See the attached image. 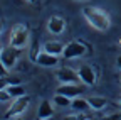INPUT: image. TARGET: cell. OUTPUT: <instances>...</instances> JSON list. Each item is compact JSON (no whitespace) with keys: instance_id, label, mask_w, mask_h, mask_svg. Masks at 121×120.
Segmentation results:
<instances>
[{"instance_id":"cell-24","label":"cell","mask_w":121,"mask_h":120,"mask_svg":"<svg viewBox=\"0 0 121 120\" xmlns=\"http://www.w3.org/2000/svg\"><path fill=\"white\" fill-rule=\"evenodd\" d=\"M118 107H119V110H121V98H119V101H118Z\"/></svg>"},{"instance_id":"cell-10","label":"cell","mask_w":121,"mask_h":120,"mask_svg":"<svg viewBox=\"0 0 121 120\" xmlns=\"http://www.w3.org/2000/svg\"><path fill=\"white\" fill-rule=\"evenodd\" d=\"M79 80L84 83V85H87V86H91V85H94L96 83V73H94V69L91 68V66H81L79 68Z\"/></svg>"},{"instance_id":"cell-26","label":"cell","mask_w":121,"mask_h":120,"mask_svg":"<svg viewBox=\"0 0 121 120\" xmlns=\"http://www.w3.org/2000/svg\"><path fill=\"white\" fill-rule=\"evenodd\" d=\"M29 2H30V0H29Z\"/></svg>"},{"instance_id":"cell-4","label":"cell","mask_w":121,"mask_h":120,"mask_svg":"<svg viewBox=\"0 0 121 120\" xmlns=\"http://www.w3.org/2000/svg\"><path fill=\"white\" fill-rule=\"evenodd\" d=\"M87 53V48L86 44L79 42V41H71L66 44L64 48V53H62V58L64 59H74V58H81Z\"/></svg>"},{"instance_id":"cell-14","label":"cell","mask_w":121,"mask_h":120,"mask_svg":"<svg viewBox=\"0 0 121 120\" xmlns=\"http://www.w3.org/2000/svg\"><path fill=\"white\" fill-rule=\"evenodd\" d=\"M71 107H72L76 112H78V113H79V112L82 113V112H86L87 108H91V107H89V101H87V100H84V98H81V96L74 98V100H72V103H71Z\"/></svg>"},{"instance_id":"cell-16","label":"cell","mask_w":121,"mask_h":120,"mask_svg":"<svg viewBox=\"0 0 121 120\" xmlns=\"http://www.w3.org/2000/svg\"><path fill=\"white\" fill-rule=\"evenodd\" d=\"M56 105H59V107H71V103H72V98H69V96H66V95H60V93H57L56 96H54V100H52Z\"/></svg>"},{"instance_id":"cell-20","label":"cell","mask_w":121,"mask_h":120,"mask_svg":"<svg viewBox=\"0 0 121 120\" xmlns=\"http://www.w3.org/2000/svg\"><path fill=\"white\" fill-rule=\"evenodd\" d=\"M64 120H87L84 115H81V113H78V115H67Z\"/></svg>"},{"instance_id":"cell-23","label":"cell","mask_w":121,"mask_h":120,"mask_svg":"<svg viewBox=\"0 0 121 120\" xmlns=\"http://www.w3.org/2000/svg\"><path fill=\"white\" fill-rule=\"evenodd\" d=\"M2 31H4V22L0 20V32H2Z\"/></svg>"},{"instance_id":"cell-19","label":"cell","mask_w":121,"mask_h":120,"mask_svg":"<svg viewBox=\"0 0 121 120\" xmlns=\"http://www.w3.org/2000/svg\"><path fill=\"white\" fill-rule=\"evenodd\" d=\"M4 76H9V68L0 61V78H4Z\"/></svg>"},{"instance_id":"cell-11","label":"cell","mask_w":121,"mask_h":120,"mask_svg":"<svg viewBox=\"0 0 121 120\" xmlns=\"http://www.w3.org/2000/svg\"><path fill=\"white\" fill-rule=\"evenodd\" d=\"M54 117V108L49 100H42L37 110V120H49Z\"/></svg>"},{"instance_id":"cell-15","label":"cell","mask_w":121,"mask_h":120,"mask_svg":"<svg viewBox=\"0 0 121 120\" xmlns=\"http://www.w3.org/2000/svg\"><path fill=\"white\" fill-rule=\"evenodd\" d=\"M7 91H9V95L12 96V100H15V98H20V96H24L25 95V88L19 83V85H10L9 88H5Z\"/></svg>"},{"instance_id":"cell-5","label":"cell","mask_w":121,"mask_h":120,"mask_svg":"<svg viewBox=\"0 0 121 120\" xmlns=\"http://www.w3.org/2000/svg\"><path fill=\"white\" fill-rule=\"evenodd\" d=\"M19 54H20V49L13 48V46L4 48L2 53H0V61H2L9 69H12V68L15 66V63L19 61Z\"/></svg>"},{"instance_id":"cell-12","label":"cell","mask_w":121,"mask_h":120,"mask_svg":"<svg viewBox=\"0 0 121 120\" xmlns=\"http://www.w3.org/2000/svg\"><path fill=\"white\" fill-rule=\"evenodd\" d=\"M64 48L66 46H64L62 42H59V41H47V42H44L42 51L49 53V54H54V56H62Z\"/></svg>"},{"instance_id":"cell-7","label":"cell","mask_w":121,"mask_h":120,"mask_svg":"<svg viewBox=\"0 0 121 120\" xmlns=\"http://www.w3.org/2000/svg\"><path fill=\"white\" fill-rule=\"evenodd\" d=\"M84 91V86L78 85V83H67V85H60L57 88V93L60 95H66L69 98H78L81 93Z\"/></svg>"},{"instance_id":"cell-9","label":"cell","mask_w":121,"mask_h":120,"mask_svg":"<svg viewBox=\"0 0 121 120\" xmlns=\"http://www.w3.org/2000/svg\"><path fill=\"white\" fill-rule=\"evenodd\" d=\"M35 63L39 66H44V68H52L59 63V56H54V54H49V53L42 51L35 56Z\"/></svg>"},{"instance_id":"cell-8","label":"cell","mask_w":121,"mask_h":120,"mask_svg":"<svg viewBox=\"0 0 121 120\" xmlns=\"http://www.w3.org/2000/svg\"><path fill=\"white\" fill-rule=\"evenodd\" d=\"M64 29H66V20H64L62 17H59V15L49 17V20H47V31H49L51 34L59 36V34L64 32Z\"/></svg>"},{"instance_id":"cell-22","label":"cell","mask_w":121,"mask_h":120,"mask_svg":"<svg viewBox=\"0 0 121 120\" xmlns=\"http://www.w3.org/2000/svg\"><path fill=\"white\" fill-rule=\"evenodd\" d=\"M116 64H118V68L121 69V54H119V56L116 58Z\"/></svg>"},{"instance_id":"cell-18","label":"cell","mask_w":121,"mask_h":120,"mask_svg":"<svg viewBox=\"0 0 121 120\" xmlns=\"http://www.w3.org/2000/svg\"><path fill=\"white\" fill-rule=\"evenodd\" d=\"M9 100H12L9 91H7V90H0V101H9Z\"/></svg>"},{"instance_id":"cell-21","label":"cell","mask_w":121,"mask_h":120,"mask_svg":"<svg viewBox=\"0 0 121 120\" xmlns=\"http://www.w3.org/2000/svg\"><path fill=\"white\" fill-rule=\"evenodd\" d=\"M103 120H121V117H119L118 113H111V115H108V117H104Z\"/></svg>"},{"instance_id":"cell-13","label":"cell","mask_w":121,"mask_h":120,"mask_svg":"<svg viewBox=\"0 0 121 120\" xmlns=\"http://www.w3.org/2000/svg\"><path fill=\"white\" fill-rule=\"evenodd\" d=\"M87 101H89V107L93 110H103L106 105H108V100L104 96H89Z\"/></svg>"},{"instance_id":"cell-3","label":"cell","mask_w":121,"mask_h":120,"mask_svg":"<svg viewBox=\"0 0 121 120\" xmlns=\"http://www.w3.org/2000/svg\"><path fill=\"white\" fill-rule=\"evenodd\" d=\"M29 103H30V96L29 95H24L20 98H15L12 101V105H10V108L5 112V120H12V118L17 117V115H22L27 110Z\"/></svg>"},{"instance_id":"cell-1","label":"cell","mask_w":121,"mask_h":120,"mask_svg":"<svg viewBox=\"0 0 121 120\" xmlns=\"http://www.w3.org/2000/svg\"><path fill=\"white\" fill-rule=\"evenodd\" d=\"M82 15L87 20V24L91 27H94L96 31L104 32L111 27V19L104 10H101L99 7H84L82 9Z\"/></svg>"},{"instance_id":"cell-25","label":"cell","mask_w":121,"mask_h":120,"mask_svg":"<svg viewBox=\"0 0 121 120\" xmlns=\"http://www.w3.org/2000/svg\"><path fill=\"white\" fill-rule=\"evenodd\" d=\"M12 120H22V118H12Z\"/></svg>"},{"instance_id":"cell-2","label":"cell","mask_w":121,"mask_h":120,"mask_svg":"<svg viewBox=\"0 0 121 120\" xmlns=\"http://www.w3.org/2000/svg\"><path fill=\"white\" fill-rule=\"evenodd\" d=\"M29 42V31L27 27L22 25V24H17L12 31H10V46L17 48V49H22L27 46Z\"/></svg>"},{"instance_id":"cell-6","label":"cell","mask_w":121,"mask_h":120,"mask_svg":"<svg viewBox=\"0 0 121 120\" xmlns=\"http://www.w3.org/2000/svg\"><path fill=\"white\" fill-rule=\"evenodd\" d=\"M56 78L60 81V85H67V83H79V73L74 71L72 68H60L56 73Z\"/></svg>"},{"instance_id":"cell-17","label":"cell","mask_w":121,"mask_h":120,"mask_svg":"<svg viewBox=\"0 0 121 120\" xmlns=\"http://www.w3.org/2000/svg\"><path fill=\"white\" fill-rule=\"evenodd\" d=\"M20 80L19 78H10V76H4V78H0V90H5L9 88L10 85H19Z\"/></svg>"}]
</instances>
